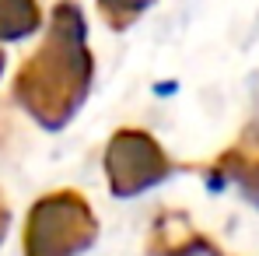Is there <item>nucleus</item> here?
Returning <instances> with one entry per match:
<instances>
[{
    "mask_svg": "<svg viewBox=\"0 0 259 256\" xmlns=\"http://www.w3.org/2000/svg\"><path fill=\"white\" fill-rule=\"evenodd\" d=\"M95 239V217L77 193L42 197L28 214V256H77Z\"/></svg>",
    "mask_w": 259,
    "mask_h": 256,
    "instance_id": "obj_2",
    "label": "nucleus"
},
{
    "mask_svg": "<svg viewBox=\"0 0 259 256\" xmlns=\"http://www.w3.org/2000/svg\"><path fill=\"white\" fill-rule=\"evenodd\" d=\"M91 81V56L84 49V21L77 7H56L46 46L21 67L18 102L42 123L63 127L84 102Z\"/></svg>",
    "mask_w": 259,
    "mask_h": 256,
    "instance_id": "obj_1",
    "label": "nucleus"
},
{
    "mask_svg": "<svg viewBox=\"0 0 259 256\" xmlns=\"http://www.w3.org/2000/svg\"><path fill=\"white\" fill-rule=\"evenodd\" d=\"M4 221H7V211H0V228H4Z\"/></svg>",
    "mask_w": 259,
    "mask_h": 256,
    "instance_id": "obj_6",
    "label": "nucleus"
},
{
    "mask_svg": "<svg viewBox=\"0 0 259 256\" xmlns=\"http://www.w3.org/2000/svg\"><path fill=\"white\" fill-rule=\"evenodd\" d=\"M35 25H39V7L35 4H18V0L0 4V39H21Z\"/></svg>",
    "mask_w": 259,
    "mask_h": 256,
    "instance_id": "obj_4",
    "label": "nucleus"
},
{
    "mask_svg": "<svg viewBox=\"0 0 259 256\" xmlns=\"http://www.w3.org/2000/svg\"><path fill=\"white\" fill-rule=\"evenodd\" d=\"M0 70H4V56H0Z\"/></svg>",
    "mask_w": 259,
    "mask_h": 256,
    "instance_id": "obj_7",
    "label": "nucleus"
},
{
    "mask_svg": "<svg viewBox=\"0 0 259 256\" xmlns=\"http://www.w3.org/2000/svg\"><path fill=\"white\" fill-rule=\"evenodd\" d=\"M221 172L228 179H238L245 197L252 204H259V158H245L242 151H231V155L221 158Z\"/></svg>",
    "mask_w": 259,
    "mask_h": 256,
    "instance_id": "obj_5",
    "label": "nucleus"
},
{
    "mask_svg": "<svg viewBox=\"0 0 259 256\" xmlns=\"http://www.w3.org/2000/svg\"><path fill=\"white\" fill-rule=\"evenodd\" d=\"M105 165H109V182L119 197H133L168 175V158L161 155V148L137 130H123L119 137H112Z\"/></svg>",
    "mask_w": 259,
    "mask_h": 256,
    "instance_id": "obj_3",
    "label": "nucleus"
}]
</instances>
